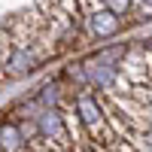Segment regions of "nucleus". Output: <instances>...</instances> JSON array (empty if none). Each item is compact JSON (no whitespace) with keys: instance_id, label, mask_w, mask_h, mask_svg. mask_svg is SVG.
Listing matches in <instances>:
<instances>
[{"instance_id":"obj_2","label":"nucleus","mask_w":152,"mask_h":152,"mask_svg":"<svg viewBox=\"0 0 152 152\" xmlns=\"http://www.w3.org/2000/svg\"><path fill=\"white\" fill-rule=\"evenodd\" d=\"M40 61H43V55L37 52V49L9 43L3 61H0V73L9 76V79H21V76H28V73H34L37 67H40Z\"/></svg>"},{"instance_id":"obj_9","label":"nucleus","mask_w":152,"mask_h":152,"mask_svg":"<svg viewBox=\"0 0 152 152\" xmlns=\"http://www.w3.org/2000/svg\"><path fill=\"white\" fill-rule=\"evenodd\" d=\"M70 152H73V149H70Z\"/></svg>"},{"instance_id":"obj_7","label":"nucleus","mask_w":152,"mask_h":152,"mask_svg":"<svg viewBox=\"0 0 152 152\" xmlns=\"http://www.w3.org/2000/svg\"><path fill=\"white\" fill-rule=\"evenodd\" d=\"M55 6H61L70 15V21L76 24V28H82V21H85V15H82V9H79V0H52Z\"/></svg>"},{"instance_id":"obj_8","label":"nucleus","mask_w":152,"mask_h":152,"mask_svg":"<svg viewBox=\"0 0 152 152\" xmlns=\"http://www.w3.org/2000/svg\"><path fill=\"white\" fill-rule=\"evenodd\" d=\"M104 6H107L110 12H116V15L122 18V15H128V12L134 9V0H104Z\"/></svg>"},{"instance_id":"obj_4","label":"nucleus","mask_w":152,"mask_h":152,"mask_svg":"<svg viewBox=\"0 0 152 152\" xmlns=\"http://www.w3.org/2000/svg\"><path fill=\"white\" fill-rule=\"evenodd\" d=\"M85 28L91 37H97V40H110V37H116L122 31V18L116 15V12H110L107 6H97L85 15Z\"/></svg>"},{"instance_id":"obj_1","label":"nucleus","mask_w":152,"mask_h":152,"mask_svg":"<svg viewBox=\"0 0 152 152\" xmlns=\"http://www.w3.org/2000/svg\"><path fill=\"white\" fill-rule=\"evenodd\" d=\"M119 73L131 85H137V88L149 85L152 82V49H146V46H128L122 64H119Z\"/></svg>"},{"instance_id":"obj_3","label":"nucleus","mask_w":152,"mask_h":152,"mask_svg":"<svg viewBox=\"0 0 152 152\" xmlns=\"http://www.w3.org/2000/svg\"><path fill=\"white\" fill-rule=\"evenodd\" d=\"M82 70H85V82L88 88H97V94H113L116 91V82H119V67L107 64L100 55H88L82 61Z\"/></svg>"},{"instance_id":"obj_5","label":"nucleus","mask_w":152,"mask_h":152,"mask_svg":"<svg viewBox=\"0 0 152 152\" xmlns=\"http://www.w3.org/2000/svg\"><path fill=\"white\" fill-rule=\"evenodd\" d=\"M0 152H28V140L21 134L18 119H0Z\"/></svg>"},{"instance_id":"obj_6","label":"nucleus","mask_w":152,"mask_h":152,"mask_svg":"<svg viewBox=\"0 0 152 152\" xmlns=\"http://www.w3.org/2000/svg\"><path fill=\"white\" fill-rule=\"evenodd\" d=\"M37 113L40 110H64V91H61V82H46L34 97Z\"/></svg>"}]
</instances>
